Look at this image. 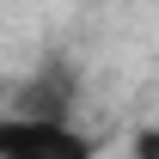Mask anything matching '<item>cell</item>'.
Segmentation results:
<instances>
[{"mask_svg":"<svg viewBox=\"0 0 159 159\" xmlns=\"http://www.w3.org/2000/svg\"><path fill=\"white\" fill-rule=\"evenodd\" d=\"M0 159H92V141L80 135L67 116H0Z\"/></svg>","mask_w":159,"mask_h":159,"instance_id":"6da1fadb","label":"cell"},{"mask_svg":"<svg viewBox=\"0 0 159 159\" xmlns=\"http://www.w3.org/2000/svg\"><path fill=\"white\" fill-rule=\"evenodd\" d=\"M12 110H25V116H67V110H74V67H67V61L37 67V74L19 86V104H12Z\"/></svg>","mask_w":159,"mask_h":159,"instance_id":"7a4b0ae2","label":"cell"},{"mask_svg":"<svg viewBox=\"0 0 159 159\" xmlns=\"http://www.w3.org/2000/svg\"><path fill=\"white\" fill-rule=\"evenodd\" d=\"M135 159H159V129H141L135 135Z\"/></svg>","mask_w":159,"mask_h":159,"instance_id":"3957f363","label":"cell"}]
</instances>
